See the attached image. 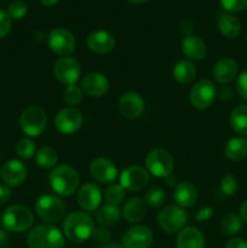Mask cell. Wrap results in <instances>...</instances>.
<instances>
[{
  "instance_id": "41",
  "label": "cell",
  "mask_w": 247,
  "mask_h": 248,
  "mask_svg": "<svg viewBox=\"0 0 247 248\" xmlns=\"http://www.w3.org/2000/svg\"><path fill=\"white\" fill-rule=\"evenodd\" d=\"M92 237H93L97 242H102V244L106 245V244H108V241L110 240L111 234H110V232L108 230V228L99 225V227L94 228L93 229Z\"/></svg>"
},
{
  "instance_id": "18",
  "label": "cell",
  "mask_w": 247,
  "mask_h": 248,
  "mask_svg": "<svg viewBox=\"0 0 247 248\" xmlns=\"http://www.w3.org/2000/svg\"><path fill=\"white\" fill-rule=\"evenodd\" d=\"M119 110L126 119H137L144 111V99L137 92H126L119 99Z\"/></svg>"
},
{
  "instance_id": "49",
  "label": "cell",
  "mask_w": 247,
  "mask_h": 248,
  "mask_svg": "<svg viewBox=\"0 0 247 248\" xmlns=\"http://www.w3.org/2000/svg\"><path fill=\"white\" fill-rule=\"evenodd\" d=\"M7 241H9V235L5 230L0 229V248L4 247L7 244Z\"/></svg>"
},
{
  "instance_id": "42",
  "label": "cell",
  "mask_w": 247,
  "mask_h": 248,
  "mask_svg": "<svg viewBox=\"0 0 247 248\" xmlns=\"http://www.w3.org/2000/svg\"><path fill=\"white\" fill-rule=\"evenodd\" d=\"M236 91L241 96V98L247 101V70H244L237 77L236 80Z\"/></svg>"
},
{
  "instance_id": "50",
  "label": "cell",
  "mask_w": 247,
  "mask_h": 248,
  "mask_svg": "<svg viewBox=\"0 0 247 248\" xmlns=\"http://www.w3.org/2000/svg\"><path fill=\"white\" fill-rule=\"evenodd\" d=\"M40 2L44 6H53V5L57 4L58 0H40Z\"/></svg>"
},
{
  "instance_id": "45",
  "label": "cell",
  "mask_w": 247,
  "mask_h": 248,
  "mask_svg": "<svg viewBox=\"0 0 247 248\" xmlns=\"http://www.w3.org/2000/svg\"><path fill=\"white\" fill-rule=\"evenodd\" d=\"M11 199V190L7 186L0 184V205H4Z\"/></svg>"
},
{
  "instance_id": "8",
  "label": "cell",
  "mask_w": 247,
  "mask_h": 248,
  "mask_svg": "<svg viewBox=\"0 0 247 248\" xmlns=\"http://www.w3.org/2000/svg\"><path fill=\"white\" fill-rule=\"evenodd\" d=\"M186 220H188L186 212L184 211V208L177 205L167 206L157 215L159 227L169 234L178 232L179 230L183 229Z\"/></svg>"
},
{
  "instance_id": "28",
  "label": "cell",
  "mask_w": 247,
  "mask_h": 248,
  "mask_svg": "<svg viewBox=\"0 0 247 248\" xmlns=\"http://www.w3.org/2000/svg\"><path fill=\"white\" fill-rule=\"evenodd\" d=\"M172 75L179 84H189L196 77V67L191 61L182 60L173 65Z\"/></svg>"
},
{
  "instance_id": "26",
  "label": "cell",
  "mask_w": 247,
  "mask_h": 248,
  "mask_svg": "<svg viewBox=\"0 0 247 248\" xmlns=\"http://www.w3.org/2000/svg\"><path fill=\"white\" fill-rule=\"evenodd\" d=\"M224 155L232 161H240L247 156V140L242 136L230 138L224 147Z\"/></svg>"
},
{
  "instance_id": "34",
  "label": "cell",
  "mask_w": 247,
  "mask_h": 248,
  "mask_svg": "<svg viewBox=\"0 0 247 248\" xmlns=\"http://www.w3.org/2000/svg\"><path fill=\"white\" fill-rule=\"evenodd\" d=\"M144 201L145 203H147V206H149V207L159 208L161 207L165 203V201H166V194H165V191L162 190V189L153 188L147 191Z\"/></svg>"
},
{
  "instance_id": "23",
  "label": "cell",
  "mask_w": 247,
  "mask_h": 248,
  "mask_svg": "<svg viewBox=\"0 0 247 248\" xmlns=\"http://www.w3.org/2000/svg\"><path fill=\"white\" fill-rule=\"evenodd\" d=\"M213 78L219 84H228L232 81L237 74V63L232 58H220L216 62L213 67Z\"/></svg>"
},
{
  "instance_id": "14",
  "label": "cell",
  "mask_w": 247,
  "mask_h": 248,
  "mask_svg": "<svg viewBox=\"0 0 247 248\" xmlns=\"http://www.w3.org/2000/svg\"><path fill=\"white\" fill-rule=\"evenodd\" d=\"M154 241L153 232L145 225H135L123 235L124 248H149Z\"/></svg>"
},
{
  "instance_id": "24",
  "label": "cell",
  "mask_w": 247,
  "mask_h": 248,
  "mask_svg": "<svg viewBox=\"0 0 247 248\" xmlns=\"http://www.w3.org/2000/svg\"><path fill=\"white\" fill-rule=\"evenodd\" d=\"M173 198L177 202V206H179V207H190L196 202L199 198L198 189L190 182H182L174 189Z\"/></svg>"
},
{
  "instance_id": "31",
  "label": "cell",
  "mask_w": 247,
  "mask_h": 248,
  "mask_svg": "<svg viewBox=\"0 0 247 248\" xmlns=\"http://www.w3.org/2000/svg\"><path fill=\"white\" fill-rule=\"evenodd\" d=\"M35 161L44 170L55 169L58 162V154L53 148L41 147L35 153Z\"/></svg>"
},
{
  "instance_id": "52",
  "label": "cell",
  "mask_w": 247,
  "mask_h": 248,
  "mask_svg": "<svg viewBox=\"0 0 247 248\" xmlns=\"http://www.w3.org/2000/svg\"><path fill=\"white\" fill-rule=\"evenodd\" d=\"M128 2H131V4H143V2L148 1V0H127Z\"/></svg>"
},
{
  "instance_id": "6",
  "label": "cell",
  "mask_w": 247,
  "mask_h": 248,
  "mask_svg": "<svg viewBox=\"0 0 247 248\" xmlns=\"http://www.w3.org/2000/svg\"><path fill=\"white\" fill-rule=\"evenodd\" d=\"M19 126L28 137H38L47 127V116L39 107H28L19 116Z\"/></svg>"
},
{
  "instance_id": "7",
  "label": "cell",
  "mask_w": 247,
  "mask_h": 248,
  "mask_svg": "<svg viewBox=\"0 0 247 248\" xmlns=\"http://www.w3.org/2000/svg\"><path fill=\"white\" fill-rule=\"evenodd\" d=\"M145 166L149 174H153L156 178H166L173 172L174 161L167 150L153 149L147 154Z\"/></svg>"
},
{
  "instance_id": "35",
  "label": "cell",
  "mask_w": 247,
  "mask_h": 248,
  "mask_svg": "<svg viewBox=\"0 0 247 248\" xmlns=\"http://www.w3.org/2000/svg\"><path fill=\"white\" fill-rule=\"evenodd\" d=\"M15 150H16V154L18 155L21 159H31V157H33L36 153L35 143L31 140H29V138H23V140L17 142Z\"/></svg>"
},
{
  "instance_id": "37",
  "label": "cell",
  "mask_w": 247,
  "mask_h": 248,
  "mask_svg": "<svg viewBox=\"0 0 247 248\" xmlns=\"http://www.w3.org/2000/svg\"><path fill=\"white\" fill-rule=\"evenodd\" d=\"M237 189H239V184H237L236 178L232 174H227L222 178L220 182V190L224 195L232 196L236 194Z\"/></svg>"
},
{
  "instance_id": "11",
  "label": "cell",
  "mask_w": 247,
  "mask_h": 248,
  "mask_svg": "<svg viewBox=\"0 0 247 248\" xmlns=\"http://www.w3.org/2000/svg\"><path fill=\"white\" fill-rule=\"evenodd\" d=\"M50 50L61 57H68L75 50V38L68 29L55 28L50 31L47 38Z\"/></svg>"
},
{
  "instance_id": "10",
  "label": "cell",
  "mask_w": 247,
  "mask_h": 248,
  "mask_svg": "<svg viewBox=\"0 0 247 248\" xmlns=\"http://www.w3.org/2000/svg\"><path fill=\"white\" fill-rule=\"evenodd\" d=\"M217 97V89L210 80H200L196 82L189 92V101L196 109H207L212 106Z\"/></svg>"
},
{
  "instance_id": "33",
  "label": "cell",
  "mask_w": 247,
  "mask_h": 248,
  "mask_svg": "<svg viewBox=\"0 0 247 248\" xmlns=\"http://www.w3.org/2000/svg\"><path fill=\"white\" fill-rule=\"evenodd\" d=\"M222 230L227 235H236L242 230V219L240 216L229 213L222 220Z\"/></svg>"
},
{
  "instance_id": "4",
  "label": "cell",
  "mask_w": 247,
  "mask_h": 248,
  "mask_svg": "<svg viewBox=\"0 0 247 248\" xmlns=\"http://www.w3.org/2000/svg\"><path fill=\"white\" fill-rule=\"evenodd\" d=\"M34 223V215L23 205H12L5 210L2 215V225L5 230L12 232H22L28 230Z\"/></svg>"
},
{
  "instance_id": "1",
  "label": "cell",
  "mask_w": 247,
  "mask_h": 248,
  "mask_svg": "<svg viewBox=\"0 0 247 248\" xmlns=\"http://www.w3.org/2000/svg\"><path fill=\"white\" fill-rule=\"evenodd\" d=\"M63 235L69 241L75 244H81L92 236L94 229V223L91 216L87 212L75 211L69 213L64 218L62 224Z\"/></svg>"
},
{
  "instance_id": "30",
  "label": "cell",
  "mask_w": 247,
  "mask_h": 248,
  "mask_svg": "<svg viewBox=\"0 0 247 248\" xmlns=\"http://www.w3.org/2000/svg\"><path fill=\"white\" fill-rule=\"evenodd\" d=\"M229 121L232 128L237 135L247 137V106H239L232 109Z\"/></svg>"
},
{
  "instance_id": "43",
  "label": "cell",
  "mask_w": 247,
  "mask_h": 248,
  "mask_svg": "<svg viewBox=\"0 0 247 248\" xmlns=\"http://www.w3.org/2000/svg\"><path fill=\"white\" fill-rule=\"evenodd\" d=\"M217 96H219L222 101H230L232 96H234V92H232V90L229 86H222L217 91Z\"/></svg>"
},
{
  "instance_id": "32",
  "label": "cell",
  "mask_w": 247,
  "mask_h": 248,
  "mask_svg": "<svg viewBox=\"0 0 247 248\" xmlns=\"http://www.w3.org/2000/svg\"><path fill=\"white\" fill-rule=\"evenodd\" d=\"M125 199V189L116 183H110L104 190V200L109 205L119 206Z\"/></svg>"
},
{
  "instance_id": "21",
  "label": "cell",
  "mask_w": 247,
  "mask_h": 248,
  "mask_svg": "<svg viewBox=\"0 0 247 248\" xmlns=\"http://www.w3.org/2000/svg\"><path fill=\"white\" fill-rule=\"evenodd\" d=\"M182 51L184 56L190 61H201L206 57L207 53V46L205 41L198 35L189 34L182 40Z\"/></svg>"
},
{
  "instance_id": "19",
  "label": "cell",
  "mask_w": 247,
  "mask_h": 248,
  "mask_svg": "<svg viewBox=\"0 0 247 248\" xmlns=\"http://www.w3.org/2000/svg\"><path fill=\"white\" fill-rule=\"evenodd\" d=\"M109 80L99 72H92L85 75L81 80V90L90 97H102L108 92Z\"/></svg>"
},
{
  "instance_id": "20",
  "label": "cell",
  "mask_w": 247,
  "mask_h": 248,
  "mask_svg": "<svg viewBox=\"0 0 247 248\" xmlns=\"http://www.w3.org/2000/svg\"><path fill=\"white\" fill-rule=\"evenodd\" d=\"M87 47L97 55H106L115 47V38L107 31H94L87 36Z\"/></svg>"
},
{
  "instance_id": "9",
  "label": "cell",
  "mask_w": 247,
  "mask_h": 248,
  "mask_svg": "<svg viewBox=\"0 0 247 248\" xmlns=\"http://www.w3.org/2000/svg\"><path fill=\"white\" fill-rule=\"evenodd\" d=\"M53 75L61 84L75 85L81 77V65L73 57H61L53 65Z\"/></svg>"
},
{
  "instance_id": "5",
  "label": "cell",
  "mask_w": 247,
  "mask_h": 248,
  "mask_svg": "<svg viewBox=\"0 0 247 248\" xmlns=\"http://www.w3.org/2000/svg\"><path fill=\"white\" fill-rule=\"evenodd\" d=\"M36 216L46 223L60 222L65 215V205L56 195H43L35 202Z\"/></svg>"
},
{
  "instance_id": "46",
  "label": "cell",
  "mask_w": 247,
  "mask_h": 248,
  "mask_svg": "<svg viewBox=\"0 0 247 248\" xmlns=\"http://www.w3.org/2000/svg\"><path fill=\"white\" fill-rule=\"evenodd\" d=\"M211 216H212V208L203 207V208H201L198 213H196L195 218L198 222H203V220H207Z\"/></svg>"
},
{
  "instance_id": "22",
  "label": "cell",
  "mask_w": 247,
  "mask_h": 248,
  "mask_svg": "<svg viewBox=\"0 0 247 248\" xmlns=\"http://www.w3.org/2000/svg\"><path fill=\"white\" fill-rule=\"evenodd\" d=\"M177 248H205V236L195 227H185L179 230L176 239Z\"/></svg>"
},
{
  "instance_id": "44",
  "label": "cell",
  "mask_w": 247,
  "mask_h": 248,
  "mask_svg": "<svg viewBox=\"0 0 247 248\" xmlns=\"http://www.w3.org/2000/svg\"><path fill=\"white\" fill-rule=\"evenodd\" d=\"M225 248H247V241L244 239H240V237H235V239H232L227 242Z\"/></svg>"
},
{
  "instance_id": "48",
  "label": "cell",
  "mask_w": 247,
  "mask_h": 248,
  "mask_svg": "<svg viewBox=\"0 0 247 248\" xmlns=\"http://www.w3.org/2000/svg\"><path fill=\"white\" fill-rule=\"evenodd\" d=\"M240 218L242 219V222L247 223V200L240 207Z\"/></svg>"
},
{
  "instance_id": "16",
  "label": "cell",
  "mask_w": 247,
  "mask_h": 248,
  "mask_svg": "<svg viewBox=\"0 0 247 248\" xmlns=\"http://www.w3.org/2000/svg\"><path fill=\"white\" fill-rule=\"evenodd\" d=\"M27 171L26 165L17 159L9 160L2 165L0 170V176H1L2 182L7 186H18L26 181Z\"/></svg>"
},
{
  "instance_id": "17",
  "label": "cell",
  "mask_w": 247,
  "mask_h": 248,
  "mask_svg": "<svg viewBox=\"0 0 247 248\" xmlns=\"http://www.w3.org/2000/svg\"><path fill=\"white\" fill-rule=\"evenodd\" d=\"M90 173L98 183L110 184L118 176V169L111 160L107 157H97L90 165Z\"/></svg>"
},
{
  "instance_id": "40",
  "label": "cell",
  "mask_w": 247,
  "mask_h": 248,
  "mask_svg": "<svg viewBox=\"0 0 247 248\" xmlns=\"http://www.w3.org/2000/svg\"><path fill=\"white\" fill-rule=\"evenodd\" d=\"M11 31V17L7 11L0 10V39L6 36Z\"/></svg>"
},
{
  "instance_id": "38",
  "label": "cell",
  "mask_w": 247,
  "mask_h": 248,
  "mask_svg": "<svg viewBox=\"0 0 247 248\" xmlns=\"http://www.w3.org/2000/svg\"><path fill=\"white\" fill-rule=\"evenodd\" d=\"M27 11H28V6L22 0H15V1H12L10 4L9 9H7V14L14 19L23 18L27 15Z\"/></svg>"
},
{
  "instance_id": "29",
  "label": "cell",
  "mask_w": 247,
  "mask_h": 248,
  "mask_svg": "<svg viewBox=\"0 0 247 248\" xmlns=\"http://www.w3.org/2000/svg\"><path fill=\"white\" fill-rule=\"evenodd\" d=\"M120 218L121 210L119 208V206L109 205V203L99 208L96 213L97 223L102 227H113L120 220Z\"/></svg>"
},
{
  "instance_id": "47",
  "label": "cell",
  "mask_w": 247,
  "mask_h": 248,
  "mask_svg": "<svg viewBox=\"0 0 247 248\" xmlns=\"http://www.w3.org/2000/svg\"><path fill=\"white\" fill-rule=\"evenodd\" d=\"M181 31L183 33H185L186 35L191 34V31H194V23L190 21V19H184L181 23Z\"/></svg>"
},
{
  "instance_id": "15",
  "label": "cell",
  "mask_w": 247,
  "mask_h": 248,
  "mask_svg": "<svg viewBox=\"0 0 247 248\" xmlns=\"http://www.w3.org/2000/svg\"><path fill=\"white\" fill-rule=\"evenodd\" d=\"M101 189L94 183H85L79 188L77 193V205L86 212H93L99 207L102 202Z\"/></svg>"
},
{
  "instance_id": "2",
  "label": "cell",
  "mask_w": 247,
  "mask_h": 248,
  "mask_svg": "<svg viewBox=\"0 0 247 248\" xmlns=\"http://www.w3.org/2000/svg\"><path fill=\"white\" fill-rule=\"evenodd\" d=\"M52 190L60 196H70L79 188L80 177L70 165H57L48 176Z\"/></svg>"
},
{
  "instance_id": "12",
  "label": "cell",
  "mask_w": 247,
  "mask_h": 248,
  "mask_svg": "<svg viewBox=\"0 0 247 248\" xmlns=\"http://www.w3.org/2000/svg\"><path fill=\"white\" fill-rule=\"evenodd\" d=\"M149 172L145 169H143L142 166H138V165H132V166L126 167L120 174V186L125 190H143L149 184Z\"/></svg>"
},
{
  "instance_id": "3",
  "label": "cell",
  "mask_w": 247,
  "mask_h": 248,
  "mask_svg": "<svg viewBox=\"0 0 247 248\" xmlns=\"http://www.w3.org/2000/svg\"><path fill=\"white\" fill-rule=\"evenodd\" d=\"M29 248H64V235L51 224L36 225L28 234Z\"/></svg>"
},
{
  "instance_id": "39",
  "label": "cell",
  "mask_w": 247,
  "mask_h": 248,
  "mask_svg": "<svg viewBox=\"0 0 247 248\" xmlns=\"http://www.w3.org/2000/svg\"><path fill=\"white\" fill-rule=\"evenodd\" d=\"M220 2L228 12H240L247 9V0H220Z\"/></svg>"
},
{
  "instance_id": "25",
  "label": "cell",
  "mask_w": 247,
  "mask_h": 248,
  "mask_svg": "<svg viewBox=\"0 0 247 248\" xmlns=\"http://www.w3.org/2000/svg\"><path fill=\"white\" fill-rule=\"evenodd\" d=\"M147 203L140 198H132L125 202L121 215L128 223H138L145 217Z\"/></svg>"
},
{
  "instance_id": "36",
  "label": "cell",
  "mask_w": 247,
  "mask_h": 248,
  "mask_svg": "<svg viewBox=\"0 0 247 248\" xmlns=\"http://www.w3.org/2000/svg\"><path fill=\"white\" fill-rule=\"evenodd\" d=\"M63 98H64L65 103L69 106H79L84 99V91L81 87L77 86V85H70V86L65 87L64 92H63Z\"/></svg>"
},
{
  "instance_id": "51",
  "label": "cell",
  "mask_w": 247,
  "mask_h": 248,
  "mask_svg": "<svg viewBox=\"0 0 247 248\" xmlns=\"http://www.w3.org/2000/svg\"><path fill=\"white\" fill-rule=\"evenodd\" d=\"M99 248H124L123 247V245H119V244H113V242H110V244H106V245H103V246L102 247H99Z\"/></svg>"
},
{
  "instance_id": "27",
  "label": "cell",
  "mask_w": 247,
  "mask_h": 248,
  "mask_svg": "<svg viewBox=\"0 0 247 248\" xmlns=\"http://www.w3.org/2000/svg\"><path fill=\"white\" fill-rule=\"evenodd\" d=\"M241 22L232 14H224L218 19V29L228 39H235L241 33Z\"/></svg>"
},
{
  "instance_id": "13",
  "label": "cell",
  "mask_w": 247,
  "mask_h": 248,
  "mask_svg": "<svg viewBox=\"0 0 247 248\" xmlns=\"http://www.w3.org/2000/svg\"><path fill=\"white\" fill-rule=\"evenodd\" d=\"M84 123L81 113L74 107H68L57 113L55 118V127L62 135H73L77 132Z\"/></svg>"
}]
</instances>
